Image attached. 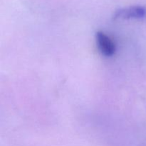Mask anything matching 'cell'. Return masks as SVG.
<instances>
[{
  "label": "cell",
  "instance_id": "6da1fadb",
  "mask_svg": "<svg viewBox=\"0 0 146 146\" xmlns=\"http://www.w3.org/2000/svg\"><path fill=\"white\" fill-rule=\"evenodd\" d=\"M146 16V9L142 6H133L118 9L113 14L114 19H143Z\"/></svg>",
  "mask_w": 146,
  "mask_h": 146
},
{
  "label": "cell",
  "instance_id": "7a4b0ae2",
  "mask_svg": "<svg viewBox=\"0 0 146 146\" xmlns=\"http://www.w3.org/2000/svg\"><path fill=\"white\" fill-rule=\"evenodd\" d=\"M96 43L100 52L106 56H111L115 52V44L102 31H98L96 35Z\"/></svg>",
  "mask_w": 146,
  "mask_h": 146
}]
</instances>
